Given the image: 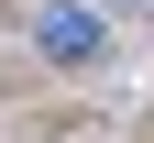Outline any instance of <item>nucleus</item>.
Instances as JSON below:
<instances>
[{"label": "nucleus", "mask_w": 154, "mask_h": 143, "mask_svg": "<svg viewBox=\"0 0 154 143\" xmlns=\"http://www.w3.org/2000/svg\"><path fill=\"white\" fill-rule=\"evenodd\" d=\"M33 44H44L55 66H88L110 33H99V11H88V0H44V11H33Z\"/></svg>", "instance_id": "f257e3e1"}, {"label": "nucleus", "mask_w": 154, "mask_h": 143, "mask_svg": "<svg viewBox=\"0 0 154 143\" xmlns=\"http://www.w3.org/2000/svg\"><path fill=\"white\" fill-rule=\"evenodd\" d=\"M121 11H154V0H121Z\"/></svg>", "instance_id": "f03ea898"}]
</instances>
